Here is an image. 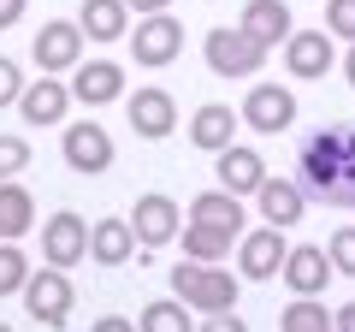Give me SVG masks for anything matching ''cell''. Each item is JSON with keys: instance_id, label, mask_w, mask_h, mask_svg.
Returning <instances> with one entry per match:
<instances>
[{"instance_id": "obj_37", "label": "cell", "mask_w": 355, "mask_h": 332, "mask_svg": "<svg viewBox=\"0 0 355 332\" xmlns=\"http://www.w3.org/2000/svg\"><path fill=\"white\" fill-rule=\"evenodd\" d=\"M125 6H137V13H166L172 0H125Z\"/></svg>"}, {"instance_id": "obj_16", "label": "cell", "mask_w": 355, "mask_h": 332, "mask_svg": "<svg viewBox=\"0 0 355 332\" xmlns=\"http://www.w3.org/2000/svg\"><path fill=\"white\" fill-rule=\"evenodd\" d=\"M178 202L172 196H137V208H130V231H137V243H148V249H160V243L178 238Z\"/></svg>"}, {"instance_id": "obj_21", "label": "cell", "mask_w": 355, "mask_h": 332, "mask_svg": "<svg viewBox=\"0 0 355 332\" xmlns=\"http://www.w3.org/2000/svg\"><path fill=\"white\" fill-rule=\"evenodd\" d=\"M130 249H137L130 219H95V226H89V261H101V267H125Z\"/></svg>"}, {"instance_id": "obj_31", "label": "cell", "mask_w": 355, "mask_h": 332, "mask_svg": "<svg viewBox=\"0 0 355 332\" xmlns=\"http://www.w3.org/2000/svg\"><path fill=\"white\" fill-rule=\"evenodd\" d=\"M326 30L343 42H355V0H326Z\"/></svg>"}, {"instance_id": "obj_12", "label": "cell", "mask_w": 355, "mask_h": 332, "mask_svg": "<svg viewBox=\"0 0 355 332\" xmlns=\"http://www.w3.org/2000/svg\"><path fill=\"white\" fill-rule=\"evenodd\" d=\"M71 95L83 107H107V101H125V65L119 60H83L71 72Z\"/></svg>"}, {"instance_id": "obj_30", "label": "cell", "mask_w": 355, "mask_h": 332, "mask_svg": "<svg viewBox=\"0 0 355 332\" xmlns=\"http://www.w3.org/2000/svg\"><path fill=\"white\" fill-rule=\"evenodd\" d=\"M24 166H30V142H24V137H0V184L18 179Z\"/></svg>"}, {"instance_id": "obj_28", "label": "cell", "mask_w": 355, "mask_h": 332, "mask_svg": "<svg viewBox=\"0 0 355 332\" xmlns=\"http://www.w3.org/2000/svg\"><path fill=\"white\" fill-rule=\"evenodd\" d=\"M24 279H30V261L18 243H0V297H24Z\"/></svg>"}, {"instance_id": "obj_6", "label": "cell", "mask_w": 355, "mask_h": 332, "mask_svg": "<svg viewBox=\"0 0 355 332\" xmlns=\"http://www.w3.org/2000/svg\"><path fill=\"white\" fill-rule=\"evenodd\" d=\"M202 48H207V65H214L219 77H254V72L266 65V48H261V42L243 36V30H225V24L207 30Z\"/></svg>"}, {"instance_id": "obj_19", "label": "cell", "mask_w": 355, "mask_h": 332, "mask_svg": "<svg viewBox=\"0 0 355 332\" xmlns=\"http://www.w3.org/2000/svg\"><path fill=\"white\" fill-rule=\"evenodd\" d=\"M219 160V190H231V196H254L266 184V160H261V149H237L231 142L225 154H214Z\"/></svg>"}, {"instance_id": "obj_9", "label": "cell", "mask_w": 355, "mask_h": 332, "mask_svg": "<svg viewBox=\"0 0 355 332\" xmlns=\"http://www.w3.org/2000/svg\"><path fill=\"white\" fill-rule=\"evenodd\" d=\"M243 125L261 131V137H279V131L296 125V95L284 83H254L249 101H243Z\"/></svg>"}, {"instance_id": "obj_26", "label": "cell", "mask_w": 355, "mask_h": 332, "mask_svg": "<svg viewBox=\"0 0 355 332\" xmlns=\"http://www.w3.org/2000/svg\"><path fill=\"white\" fill-rule=\"evenodd\" d=\"M279 332H338V320L326 315L320 297H291L284 315H279Z\"/></svg>"}, {"instance_id": "obj_2", "label": "cell", "mask_w": 355, "mask_h": 332, "mask_svg": "<svg viewBox=\"0 0 355 332\" xmlns=\"http://www.w3.org/2000/svg\"><path fill=\"white\" fill-rule=\"evenodd\" d=\"M172 291L178 303H190L196 315H219V308H237V279L225 273V261H178L172 267Z\"/></svg>"}, {"instance_id": "obj_8", "label": "cell", "mask_w": 355, "mask_h": 332, "mask_svg": "<svg viewBox=\"0 0 355 332\" xmlns=\"http://www.w3.org/2000/svg\"><path fill=\"white\" fill-rule=\"evenodd\" d=\"M65 166L83 172V179H101L107 166H113V137H107V125H95V119L65 125Z\"/></svg>"}, {"instance_id": "obj_14", "label": "cell", "mask_w": 355, "mask_h": 332, "mask_svg": "<svg viewBox=\"0 0 355 332\" xmlns=\"http://www.w3.org/2000/svg\"><path fill=\"white\" fill-rule=\"evenodd\" d=\"M125 113H130V131L148 137V142H160V137H172V131H178V101L166 90H137L125 101Z\"/></svg>"}, {"instance_id": "obj_35", "label": "cell", "mask_w": 355, "mask_h": 332, "mask_svg": "<svg viewBox=\"0 0 355 332\" xmlns=\"http://www.w3.org/2000/svg\"><path fill=\"white\" fill-rule=\"evenodd\" d=\"M89 332H142V326H130L125 315H101V320H95V326H89Z\"/></svg>"}, {"instance_id": "obj_27", "label": "cell", "mask_w": 355, "mask_h": 332, "mask_svg": "<svg viewBox=\"0 0 355 332\" xmlns=\"http://www.w3.org/2000/svg\"><path fill=\"white\" fill-rule=\"evenodd\" d=\"M137 326H142V332H196V320H190V303H178V297H160V303L142 308Z\"/></svg>"}, {"instance_id": "obj_23", "label": "cell", "mask_w": 355, "mask_h": 332, "mask_svg": "<svg viewBox=\"0 0 355 332\" xmlns=\"http://www.w3.org/2000/svg\"><path fill=\"white\" fill-rule=\"evenodd\" d=\"M30 226H36V196L18 179H6L0 184V243H18Z\"/></svg>"}, {"instance_id": "obj_11", "label": "cell", "mask_w": 355, "mask_h": 332, "mask_svg": "<svg viewBox=\"0 0 355 332\" xmlns=\"http://www.w3.org/2000/svg\"><path fill=\"white\" fill-rule=\"evenodd\" d=\"M331 256L326 243H291V256H284V285H291V297H320L331 279Z\"/></svg>"}, {"instance_id": "obj_13", "label": "cell", "mask_w": 355, "mask_h": 332, "mask_svg": "<svg viewBox=\"0 0 355 332\" xmlns=\"http://www.w3.org/2000/svg\"><path fill=\"white\" fill-rule=\"evenodd\" d=\"M71 101H77V95H71V83H60V77L48 72L42 83H30V90L18 95V113H24L30 125H36V131H48V125H65Z\"/></svg>"}, {"instance_id": "obj_10", "label": "cell", "mask_w": 355, "mask_h": 332, "mask_svg": "<svg viewBox=\"0 0 355 332\" xmlns=\"http://www.w3.org/2000/svg\"><path fill=\"white\" fill-rule=\"evenodd\" d=\"M284 256H291V243L279 238V226H261V231H243V243H237V273L243 279H279L284 273Z\"/></svg>"}, {"instance_id": "obj_5", "label": "cell", "mask_w": 355, "mask_h": 332, "mask_svg": "<svg viewBox=\"0 0 355 332\" xmlns=\"http://www.w3.org/2000/svg\"><path fill=\"white\" fill-rule=\"evenodd\" d=\"M83 24L77 18H48V24L36 30V42H30V53H36L42 72H77L83 65Z\"/></svg>"}, {"instance_id": "obj_33", "label": "cell", "mask_w": 355, "mask_h": 332, "mask_svg": "<svg viewBox=\"0 0 355 332\" xmlns=\"http://www.w3.org/2000/svg\"><path fill=\"white\" fill-rule=\"evenodd\" d=\"M196 332H249V326L237 320V308H219V315H207V320H202Z\"/></svg>"}, {"instance_id": "obj_38", "label": "cell", "mask_w": 355, "mask_h": 332, "mask_svg": "<svg viewBox=\"0 0 355 332\" xmlns=\"http://www.w3.org/2000/svg\"><path fill=\"white\" fill-rule=\"evenodd\" d=\"M343 77H349V90H355V42H349V53H343Z\"/></svg>"}, {"instance_id": "obj_7", "label": "cell", "mask_w": 355, "mask_h": 332, "mask_svg": "<svg viewBox=\"0 0 355 332\" xmlns=\"http://www.w3.org/2000/svg\"><path fill=\"white\" fill-rule=\"evenodd\" d=\"M83 256H89V226H83V214H71V208L48 214V226H42V261L71 273Z\"/></svg>"}, {"instance_id": "obj_17", "label": "cell", "mask_w": 355, "mask_h": 332, "mask_svg": "<svg viewBox=\"0 0 355 332\" xmlns=\"http://www.w3.org/2000/svg\"><path fill=\"white\" fill-rule=\"evenodd\" d=\"M237 125H243V113H231L225 101H207V107H196V119H190V142L207 149V154H225L231 142H237Z\"/></svg>"}, {"instance_id": "obj_1", "label": "cell", "mask_w": 355, "mask_h": 332, "mask_svg": "<svg viewBox=\"0 0 355 332\" xmlns=\"http://www.w3.org/2000/svg\"><path fill=\"white\" fill-rule=\"evenodd\" d=\"M296 184H302L314 202H326V208H355V125L314 131V137L302 142Z\"/></svg>"}, {"instance_id": "obj_32", "label": "cell", "mask_w": 355, "mask_h": 332, "mask_svg": "<svg viewBox=\"0 0 355 332\" xmlns=\"http://www.w3.org/2000/svg\"><path fill=\"white\" fill-rule=\"evenodd\" d=\"M18 95H24V77H18V65L0 53V107H18Z\"/></svg>"}, {"instance_id": "obj_18", "label": "cell", "mask_w": 355, "mask_h": 332, "mask_svg": "<svg viewBox=\"0 0 355 332\" xmlns=\"http://www.w3.org/2000/svg\"><path fill=\"white\" fill-rule=\"evenodd\" d=\"M284 65H291V77H326L331 72V30H291Z\"/></svg>"}, {"instance_id": "obj_22", "label": "cell", "mask_w": 355, "mask_h": 332, "mask_svg": "<svg viewBox=\"0 0 355 332\" xmlns=\"http://www.w3.org/2000/svg\"><path fill=\"white\" fill-rule=\"evenodd\" d=\"M77 24H83L89 42H119V36H130V6L125 0H83Z\"/></svg>"}, {"instance_id": "obj_36", "label": "cell", "mask_w": 355, "mask_h": 332, "mask_svg": "<svg viewBox=\"0 0 355 332\" xmlns=\"http://www.w3.org/2000/svg\"><path fill=\"white\" fill-rule=\"evenodd\" d=\"M331 320H338V332H355V303H343V308H338Z\"/></svg>"}, {"instance_id": "obj_20", "label": "cell", "mask_w": 355, "mask_h": 332, "mask_svg": "<svg viewBox=\"0 0 355 332\" xmlns=\"http://www.w3.org/2000/svg\"><path fill=\"white\" fill-rule=\"evenodd\" d=\"M254 202H261L266 226H279V231H291L296 219L308 214V190H302V184H291V179H266L261 190H254Z\"/></svg>"}, {"instance_id": "obj_4", "label": "cell", "mask_w": 355, "mask_h": 332, "mask_svg": "<svg viewBox=\"0 0 355 332\" xmlns=\"http://www.w3.org/2000/svg\"><path fill=\"white\" fill-rule=\"evenodd\" d=\"M130 53H137V65H172L178 53H184V24H178L172 13H142L137 30H130Z\"/></svg>"}, {"instance_id": "obj_34", "label": "cell", "mask_w": 355, "mask_h": 332, "mask_svg": "<svg viewBox=\"0 0 355 332\" xmlns=\"http://www.w3.org/2000/svg\"><path fill=\"white\" fill-rule=\"evenodd\" d=\"M24 6H30V0H0V30H12L18 18H24Z\"/></svg>"}, {"instance_id": "obj_24", "label": "cell", "mask_w": 355, "mask_h": 332, "mask_svg": "<svg viewBox=\"0 0 355 332\" xmlns=\"http://www.w3.org/2000/svg\"><path fill=\"white\" fill-rule=\"evenodd\" d=\"M237 243L243 238H237V231H225V226H202V219L184 226V256H190V261H225Z\"/></svg>"}, {"instance_id": "obj_3", "label": "cell", "mask_w": 355, "mask_h": 332, "mask_svg": "<svg viewBox=\"0 0 355 332\" xmlns=\"http://www.w3.org/2000/svg\"><path fill=\"white\" fill-rule=\"evenodd\" d=\"M24 308H30V320H36V326L60 332L65 320H71V308H77V291H71V279H65V267L30 273V279H24Z\"/></svg>"}, {"instance_id": "obj_25", "label": "cell", "mask_w": 355, "mask_h": 332, "mask_svg": "<svg viewBox=\"0 0 355 332\" xmlns=\"http://www.w3.org/2000/svg\"><path fill=\"white\" fill-rule=\"evenodd\" d=\"M190 219H202V226H225V231H237V238H243V202H237L231 190L196 196V202H190Z\"/></svg>"}, {"instance_id": "obj_15", "label": "cell", "mask_w": 355, "mask_h": 332, "mask_svg": "<svg viewBox=\"0 0 355 332\" xmlns=\"http://www.w3.org/2000/svg\"><path fill=\"white\" fill-rule=\"evenodd\" d=\"M237 30L243 36H254L261 42L266 53L272 48H284V42H291V6H284V0H249V6H243V18H237Z\"/></svg>"}, {"instance_id": "obj_39", "label": "cell", "mask_w": 355, "mask_h": 332, "mask_svg": "<svg viewBox=\"0 0 355 332\" xmlns=\"http://www.w3.org/2000/svg\"><path fill=\"white\" fill-rule=\"evenodd\" d=\"M0 332H12V326H6V320H0Z\"/></svg>"}, {"instance_id": "obj_29", "label": "cell", "mask_w": 355, "mask_h": 332, "mask_svg": "<svg viewBox=\"0 0 355 332\" xmlns=\"http://www.w3.org/2000/svg\"><path fill=\"white\" fill-rule=\"evenodd\" d=\"M326 256H331V267H338L343 279H355V226L331 231V238H326Z\"/></svg>"}]
</instances>
